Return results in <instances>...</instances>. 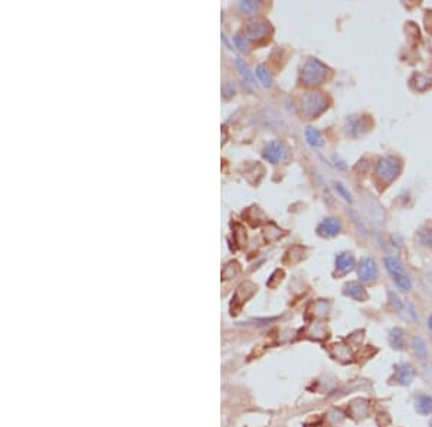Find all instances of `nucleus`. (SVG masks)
Here are the masks:
<instances>
[{
  "label": "nucleus",
  "instance_id": "nucleus-14",
  "mask_svg": "<svg viewBox=\"0 0 432 427\" xmlns=\"http://www.w3.org/2000/svg\"><path fill=\"white\" fill-rule=\"evenodd\" d=\"M305 135H307L308 142H310L313 147H320V145H323V137L317 130H314V128H307V130H305Z\"/></svg>",
  "mask_w": 432,
  "mask_h": 427
},
{
  "label": "nucleus",
  "instance_id": "nucleus-3",
  "mask_svg": "<svg viewBox=\"0 0 432 427\" xmlns=\"http://www.w3.org/2000/svg\"><path fill=\"white\" fill-rule=\"evenodd\" d=\"M416 370L411 362H400L395 365V383L400 385H409L415 378Z\"/></svg>",
  "mask_w": 432,
  "mask_h": 427
},
{
  "label": "nucleus",
  "instance_id": "nucleus-4",
  "mask_svg": "<svg viewBox=\"0 0 432 427\" xmlns=\"http://www.w3.org/2000/svg\"><path fill=\"white\" fill-rule=\"evenodd\" d=\"M357 275L363 282H372L378 278V266L372 258H363L357 266Z\"/></svg>",
  "mask_w": 432,
  "mask_h": 427
},
{
  "label": "nucleus",
  "instance_id": "nucleus-10",
  "mask_svg": "<svg viewBox=\"0 0 432 427\" xmlns=\"http://www.w3.org/2000/svg\"><path fill=\"white\" fill-rule=\"evenodd\" d=\"M355 258L350 253H340L336 258V268L339 269L341 273H348L355 268Z\"/></svg>",
  "mask_w": 432,
  "mask_h": 427
},
{
  "label": "nucleus",
  "instance_id": "nucleus-17",
  "mask_svg": "<svg viewBox=\"0 0 432 427\" xmlns=\"http://www.w3.org/2000/svg\"><path fill=\"white\" fill-rule=\"evenodd\" d=\"M336 189H337V190H339L340 194H341V196H343V197H344V199H346V200H348V201H352V197H350V193H349L348 190H346V189H344V187H343V186L340 185V183H337V185H336Z\"/></svg>",
  "mask_w": 432,
  "mask_h": 427
},
{
  "label": "nucleus",
  "instance_id": "nucleus-13",
  "mask_svg": "<svg viewBox=\"0 0 432 427\" xmlns=\"http://www.w3.org/2000/svg\"><path fill=\"white\" fill-rule=\"evenodd\" d=\"M411 348L415 354L418 358H426L428 355V348H426V344L425 341L421 338V337H414L412 338V343H411Z\"/></svg>",
  "mask_w": 432,
  "mask_h": 427
},
{
  "label": "nucleus",
  "instance_id": "nucleus-18",
  "mask_svg": "<svg viewBox=\"0 0 432 427\" xmlns=\"http://www.w3.org/2000/svg\"><path fill=\"white\" fill-rule=\"evenodd\" d=\"M428 328L432 331V315L429 317V319H428Z\"/></svg>",
  "mask_w": 432,
  "mask_h": 427
},
{
  "label": "nucleus",
  "instance_id": "nucleus-6",
  "mask_svg": "<svg viewBox=\"0 0 432 427\" xmlns=\"http://www.w3.org/2000/svg\"><path fill=\"white\" fill-rule=\"evenodd\" d=\"M349 416L350 417H355V419H357V417H366V414L369 413V403L366 402V400H355V402H352L350 404H349Z\"/></svg>",
  "mask_w": 432,
  "mask_h": 427
},
{
  "label": "nucleus",
  "instance_id": "nucleus-7",
  "mask_svg": "<svg viewBox=\"0 0 432 427\" xmlns=\"http://www.w3.org/2000/svg\"><path fill=\"white\" fill-rule=\"evenodd\" d=\"M415 409L422 416L432 414V397L428 394H419L415 399Z\"/></svg>",
  "mask_w": 432,
  "mask_h": 427
},
{
  "label": "nucleus",
  "instance_id": "nucleus-11",
  "mask_svg": "<svg viewBox=\"0 0 432 427\" xmlns=\"http://www.w3.org/2000/svg\"><path fill=\"white\" fill-rule=\"evenodd\" d=\"M344 293L349 295L350 298L356 299V301H364L367 298V293L364 291V288L360 284H357V282H350L349 285H346Z\"/></svg>",
  "mask_w": 432,
  "mask_h": 427
},
{
  "label": "nucleus",
  "instance_id": "nucleus-5",
  "mask_svg": "<svg viewBox=\"0 0 432 427\" xmlns=\"http://www.w3.org/2000/svg\"><path fill=\"white\" fill-rule=\"evenodd\" d=\"M264 157L271 161V163H277L285 157V148L282 147L281 142L274 141L271 144H268V147L264 151Z\"/></svg>",
  "mask_w": 432,
  "mask_h": 427
},
{
  "label": "nucleus",
  "instance_id": "nucleus-9",
  "mask_svg": "<svg viewBox=\"0 0 432 427\" xmlns=\"http://www.w3.org/2000/svg\"><path fill=\"white\" fill-rule=\"evenodd\" d=\"M389 344L392 345V348H395V350H398V351L405 348V332H404L402 328L395 327L390 329Z\"/></svg>",
  "mask_w": 432,
  "mask_h": 427
},
{
  "label": "nucleus",
  "instance_id": "nucleus-15",
  "mask_svg": "<svg viewBox=\"0 0 432 427\" xmlns=\"http://www.w3.org/2000/svg\"><path fill=\"white\" fill-rule=\"evenodd\" d=\"M395 284H396V286H398L400 291H404V292L411 291V288H412V282H411V279H409L405 273L400 275V277L395 278Z\"/></svg>",
  "mask_w": 432,
  "mask_h": 427
},
{
  "label": "nucleus",
  "instance_id": "nucleus-2",
  "mask_svg": "<svg viewBox=\"0 0 432 427\" xmlns=\"http://www.w3.org/2000/svg\"><path fill=\"white\" fill-rule=\"evenodd\" d=\"M326 76V68L319 60H308L303 71L305 84H320Z\"/></svg>",
  "mask_w": 432,
  "mask_h": 427
},
{
  "label": "nucleus",
  "instance_id": "nucleus-16",
  "mask_svg": "<svg viewBox=\"0 0 432 427\" xmlns=\"http://www.w3.org/2000/svg\"><path fill=\"white\" fill-rule=\"evenodd\" d=\"M256 76L260 78V81H261L263 85H265V86H268V85L271 84V76H270L268 71H267L265 67H263V65L256 68Z\"/></svg>",
  "mask_w": 432,
  "mask_h": 427
},
{
  "label": "nucleus",
  "instance_id": "nucleus-12",
  "mask_svg": "<svg viewBox=\"0 0 432 427\" xmlns=\"http://www.w3.org/2000/svg\"><path fill=\"white\" fill-rule=\"evenodd\" d=\"M385 266H386V270L393 277V279L400 277V275H404L402 262L396 259V258H386V259H385Z\"/></svg>",
  "mask_w": 432,
  "mask_h": 427
},
{
  "label": "nucleus",
  "instance_id": "nucleus-1",
  "mask_svg": "<svg viewBox=\"0 0 432 427\" xmlns=\"http://www.w3.org/2000/svg\"><path fill=\"white\" fill-rule=\"evenodd\" d=\"M400 171V164L395 157H385L378 164V174L383 181H392Z\"/></svg>",
  "mask_w": 432,
  "mask_h": 427
},
{
  "label": "nucleus",
  "instance_id": "nucleus-19",
  "mask_svg": "<svg viewBox=\"0 0 432 427\" xmlns=\"http://www.w3.org/2000/svg\"><path fill=\"white\" fill-rule=\"evenodd\" d=\"M429 427H432V421H431V424H429Z\"/></svg>",
  "mask_w": 432,
  "mask_h": 427
},
{
  "label": "nucleus",
  "instance_id": "nucleus-8",
  "mask_svg": "<svg viewBox=\"0 0 432 427\" xmlns=\"http://www.w3.org/2000/svg\"><path fill=\"white\" fill-rule=\"evenodd\" d=\"M341 230V225L336 219H326L319 226V233L324 236H336Z\"/></svg>",
  "mask_w": 432,
  "mask_h": 427
}]
</instances>
